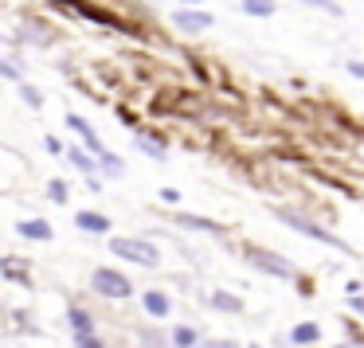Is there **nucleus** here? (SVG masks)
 I'll list each match as a JSON object with an SVG mask.
<instances>
[{
  "mask_svg": "<svg viewBox=\"0 0 364 348\" xmlns=\"http://www.w3.org/2000/svg\"><path fill=\"white\" fill-rule=\"evenodd\" d=\"M75 348H102L98 337H75Z\"/></svg>",
  "mask_w": 364,
  "mask_h": 348,
  "instance_id": "5701e85b",
  "label": "nucleus"
},
{
  "mask_svg": "<svg viewBox=\"0 0 364 348\" xmlns=\"http://www.w3.org/2000/svg\"><path fill=\"white\" fill-rule=\"evenodd\" d=\"M184 4H204V0H184Z\"/></svg>",
  "mask_w": 364,
  "mask_h": 348,
  "instance_id": "cd10ccee",
  "label": "nucleus"
},
{
  "mask_svg": "<svg viewBox=\"0 0 364 348\" xmlns=\"http://www.w3.org/2000/svg\"><path fill=\"white\" fill-rule=\"evenodd\" d=\"M247 259H251L255 270H262V274H274V278H298V270H294L290 259H282L278 251H262V246H247Z\"/></svg>",
  "mask_w": 364,
  "mask_h": 348,
  "instance_id": "7ed1b4c3",
  "label": "nucleus"
},
{
  "mask_svg": "<svg viewBox=\"0 0 364 348\" xmlns=\"http://www.w3.org/2000/svg\"><path fill=\"white\" fill-rule=\"evenodd\" d=\"M181 227H192V231H208V235H223V227L215 219H204V215H181Z\"/></svg>",
  "mask_w": 364,
  "mask_h": 348,
  "instance_id": "4468645a",
  "label": "nucleus"
},
{
  "mask_svg": "<svg viewBox=\"0 0 364 348\" xmlns=\"http://www.w3.org/2000/svg\"><path fill=\"white\" fill-rule=\"evenodd\" d=\"M301 4H309V9H321L325 16H345V9H341L337 0H301Z\"/></svg>",
  "mask_w": 364,
  "mask_h": 348,
  "instance_id": "6ab92c4d",
  "label": "nucleus"
},
{
  "mask_svg": "<svg viewBox=\"0 0 364 348\" xmlns=\"http://www.w3.org/2000/svg\"><path fill=\"white\" fill-rule=\"evenodd\" d=\"M200 348H239V344H235V340H204Z\"/></svg>",
  "mask_w": 364,
  "mask_h": 348,
  "instance_id": "a878e982",
  "label": "nucleus"
},
{
  "mask_svg": "<svg viewBox=\"0 0 364 348\" xmlns=\"http://www.w3.org/2000/svg\"><path fill=\"white\" fill-rule=\"evenodd\" d=\"M212 305L223 309V313H239V309H243V301L231 298V293H223V290H215V293H212Z\"/></svg>",
  "mask_w": 364,
  "mask_h": 348,
  "instance_id": "f3484780",
  "label": "nucleus"
},
{
  "mask_svg": "<svg viewBox=\"0 0 364 348\" xmlns=\"http://www.w3.org/2000/svg\"><path fill=\"white\" fill-rule=\"evenodd\" d=\"M348 309H356V313L364 317V298H360V293H348Z\"/></svg>",
  "mask_w": 364,
  "mask_h": 348,
  "instance_id": "393cba45",
  "label": "nucleus"
},
{
  "mask_svg": "<svg viewBox=\"0 0 364 348\" xmlns=\"http://www.w3.org/2000/svg\"><path fill=\"white\" fill-rule=\"evenodd\" d=\"M20 98H24L28 106H36V110H40V106H43V94H40V90H36V87H32V82H24V87H20Z\"/></svg>",
  "mask_w": 364,
  "mask_h": 348,
  "instance_id": "aec40b11",
  "label": "nucleus"
},
{
  "mask_svg": "<svg viewBox=\"0 0 364 348\" xmlns=\"http://www.w3.org/2000/svg\"><path fill=\"white\" fill-rule=\"evenodd\" d=\"M348 75H356V79H364V59H353V63H348Z\"/></svg>",
  "mask_w": 364,
  "mask_h": 348,
  "instance_id": "bb28decb",
  "label": "nucleus"
},
{
  "mask_svg": "<svg viewBox=\"0 0 364 348\" xmlns=\"http://www.w3.org/2000/svg\"><path fill=\"white\" fill-rule=\"evenodd\" d=\"M317 340H321V325L314 321H301L290 329V344H317Z\"/></svg>",
  "mask_w": 364,
  "mask_h": 348,
  "instance_id": "9b49d317",
  "label": "nucleus"
},
{
  "mask_svg": "<svg viewBox=\"0 0 364 348\" xmlns=\"http://www.w3.org/2000/svg\"><path fill=\"white\" fill-rule=\"evenodd\" d=\"M0 79H20V63H9V59H0Z\"/></svg>",
  "mask_w": 364,
  "mask_h": 348,
  "instance_id": "4be33fe9",
  "label": "nucleus"
},
{
  "mask_svg": "<svg viewBox=\"0 0 364 348\" xmlns=\"http://www.w3.org/2000/svg\"><path fill=\"white\" fill-rule=\"evenodd\" d=\"M67 325L75 329V337H95V321H90V313L82 305H71L67 309Z\"/></svg>",
  "mask_w": 364,
  "mask_h": 348,
  "instance_id": "6e6552de",
  "label": "nucleus"
},
{
  "mask_svg": "<svg viewBox=\"0 0 364 348\" xmlns=\"http://www.w3.org/2000/svg\"><path fill=\"white\" fill-rule=\"evenodd\" d=\"M16 231H20V235H24V239H36V243H48V239L55 235L48 219H24V223H20Z\"/></svg>",
  "mask_w": 364,
  "mask_h": 348,
  "instance_id": "9d476101",
  "label": "nucleus"
},
{
  "mask_svg": "<svg viewBox=\"0 0 364 348\" xmlns=\"http://www.w3.org/2000/svg\"><path fill=\"white\" fill-rule=\"evenodd\" d=\"M67 161H71V165L79 168V173H87V176H95V173H98V161L90 157L87 149H75V145H71V149H67Z\"/></svg>",
  "mask_w": 364,
  "mask_h": 348,
  "instance_id": "ddd939ff",
  "label": "nucleus"
},
{
  "mask_svg": "<svg viewBox=\"0 0 364 348\" xmlns=\"http://www.w3.org/2000/svg\"><path fill=\"white\" fill-rule=\"evenodd\" d=\"M141 305H145V313L149 317H168V309H173V301H168V293L165 290H145L141 293Z\"/></svg>",
  "mask_w": 364,
  "mask_h": 348,
  "instance_id": "0eeeda50",
  "label": "nucleus"
},
{
  "mask_svg": "<svg viewBox=\"0 0 364 348\" xmlns=\"http://www.w3.org/2000/svg\"><path fill=\"white\" fill-rule=\"evenodd\" d=\"M173 344H176V348H192V344H196V329H192V325L173 329Z\"/></svg>",
  "mask_w": 364,
  "mask_h": 348,
  "instance_id": "a211bd4d",
  "label": "nucleus"
},
{
  "mask_svg": "<svg viewBox=\"0 0 364 348\" xmlns=\"http://www.w3.org/2000/svg\"><path fill=\"white\" fill-rule=\"evenodd\" d=\"M161 200H165V204H181V192H176V188H161Z\"/></svg>",
  "mask_w": 364,
  "mask_h": 348,
  "instance_id": "b1692460",
  "label": "nucleus"
},
{
  "mask_svg": "<svg viewBox=\"0 0 364 348\" xmlns=\"http://www.w3.org/2000/svg\"><path fill=\"white\" fill-rule=\"evenodd\" d=\"M67 126H71L75 134H79L82 141H87V149L95 153V157H102V153H106V149H102V141H98V134H95V126H90L87 118H79V114H67Z\"/></svg>",
  "mask_w": 364,
  "mask_h": 348,
  "instance_id": "423d86ee",
  "label": "nucleus"
},
{
  "mask_svg": "<svg viewBox=\"0 0 364 348\" xmlns=\"http://www.w3.org/2000/svg\"><path fill=\"white\" fill-rule=\"evenodd\" d=\"M243 12L247 16H274L278 4L274 0H243Z\"/></svg>",
  "mask_w": 364,
  "mask_h": 348,
  "instance_id": "2eb2a0df",
  "label": "nucleus"
},
{
  "mask_svg": "<svg viewBox=\"0 0 364 348\" xmlns=\"http://www.w3.org/2000/svg\"><path fill=\"white\" fill-rule=\"evenodd\" d=\"M274 215H278V219H282V223H286V227H290V231H301V235H306V239H314V243L337 246V251H353V246H348V243H345V239H341V235H333V231H325L321 223H314V219H309V215L294 212V207H278Z\"/></svg>",
  "mask_w": 364,
  "mask_h": 348,
  "instance_id": "f257e3e1",
  "label": "nucleus"
},
{
  "mask_svg": "<svg viewBox=\"0 0 364 348\" xmlns=\"http://www.w3.org/2000/svg\"><path fill=\"white\" fill-rule=\"evenodd\" d=\"M90 286H95V293L114 298V301H122V298H129V293H134V286H129L126 274H118V270H106V266L90 274Z\"/></svg>",
  "mask_w": 364,
  "mask_h": 348,
  "instance_id": "20e7f679",
  "label": "nucleus"
},
{
  "mask_svg": "<svg viewBox=\"0 0 364 348\" xmlns=\"http://www.w3.org/2000/svg\"><path fill=\"white\" fill-rule=\"evenodd\" d=\"M110 251L118 254V259H126V262L145 266V270L161 266V251H157V243H149V239H110Z\"/></svg>",
  "mask_w": 364,
  "mask_h": 348,
  "instance_id": "f03ea898",
  "label": "nucleus"
},
{
  "mask_svg": "<svg viewBox=\"0 0 364 348\" xmlns=\"http://www.w3.org/2000/svg\"><path fill=\"white\" fill-rule=\"evenodd\" d=\"M134 145H137V149L145 153V157H153V161H165V157H168L165 141H157V137H153V134H137V137H134Z\"/></svg>",
  "mask_w": 364,
  "mask_h": 348,
  "instance_id": "f8f14e48",
  "label": "nucleus"
},
{
  "mask_svg": "<svg viewBox=\"0 0 364 348\" xmlns=\"http://www.w3.org/2000/svg\"><path fill=\"white\" fill-rule=\"evenodd\" d=\"M75 227L90 231V235H106V231H110V219L98 215V212H79V215H75Z\"/></svg>",
  "mask_w": 364,
  "mask_h": 348,
  "instance_id": "1a4fd4ad",
  "label": "nucleus"
},
{
  "mask_svg": "<svg viewBox=\"0 0 364 348\" xmlns=\"http://www.w3.org/2000/svg\"><path fill=\"white\" fill-rule=\"evenodd\" d=\"M98 165H102V173H106V176H114V180H118V176L126 173V165H122V157H118V153H110V149H106L102 157H98Z\"/></svg>",
  "mask_w": 364,
  "mask_h": 348,
  "instance_id": "dca6fc26",
  "label": "nucleus"
},
{
  "mask_svg": "<svg viewBox=\"0 0 364 348\" xmlns=\"http://www.w3.org/2000/svg\"><path fill=\"white\" fill-rule=\"evenodd\" d=\"M48 200H55V204H67V184H63V180H51V184H48Z\"/></svg>",
  "mask_w": 364,
  "mask_h": 348,
  "instance_id": "412c9836",
  "label": "nucleus"
},
{
  "mask_svg": "<svg viewBox=\"0 0 364 348\" xmlns=\"http://www.w3.org/2000/svg\"><path fill=\"white\" fill-rule=\"evenodd\" d=\"M173 24L184 28V32H208L212 28V12H196V9H176Z\"/></svg>",
  "mask_w": 364,
  "mask_h": 348,
  "instance_id": "39448f33",
  "label": "nucleus"
}]
</instances>
